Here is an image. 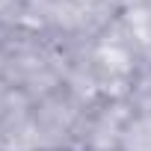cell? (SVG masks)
Wrapping results in <instances>:
<instances>
[{"instance_id":"cell-1","label":"cell","mask_w":151,"mask_h":151,"mask_svg":"<svg viewBox=\"0 0 151 151\" xmlns=\"http://www.w3.org/2000/svg\"><path fill=\"white\" fill-rule=\"evenodd\" d=\"M98 62H101V68L110 71V74H127V71H130V59H127V53H124L119 45L101 47V50H98Z\"/></svg>"},{"instance_id":"cell-2","label":"cell","mask_w":151,"mask_h":151,"mask_svg":"<svg viewBox=\"0 0 151 151\" xmlns=\"http://www.w3.org/2000/svg\"><path fill=\"white\" fill-rule=\"evenodd\" d=\"M127 148H130V151H151V130H142V124L130 127V133H127Z\"/></svg>"}]
</instances>
